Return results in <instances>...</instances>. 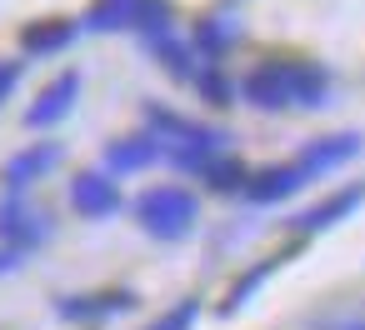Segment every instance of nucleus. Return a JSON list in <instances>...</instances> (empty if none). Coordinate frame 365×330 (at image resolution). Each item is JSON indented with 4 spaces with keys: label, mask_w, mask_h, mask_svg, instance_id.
<instances>
[{
    "label": "nucleus",
    "mask_w": 365,
    "mask_h": 330,
    "mask_svg": "<svg viewBox=\"0 0 365 330\" xmlns=\"http://www.w3.org/2000/svg\"><path fill=\"white\" fill-rule=\"evenodd\" d=\"M120 310H135V295H130V290H110V295H71V300H56V315H61V320H101V315H120Z\"/></svg>",
    "instance_id": "obj_11"
},
{
    "label": "nucleus",
    "mask_w": 365,
    "mask_h": 330,
    "mask_svg": "<svg viewBox=\"0 0 365 330\" xmlns=\"http://www.w3.org/2000/svg\"><path fill=\"white\" fill-rule=\"evenodd\" d=\"M160 155H165V145H160L155 130H150V135H120V140L106 145V165H110V175H135V170L155 165Z\"/></svg>",
    "instance_id": "obj_8"
},
{
    "label": "nucleus",
    "mask_w": 365,
    "mask_h": 330,
    "mask_svg": "<svg viewBox=\"0 0 365 330\" xmlns=\"http://www.w3.org/2000/svg\"><path fill=\"white\" fill-rule=\"evenodd\" d=\"M265 275H270V260H265V265H255V270H250V275H245V280H240V285L230 290V300L220 305V315H235V310H240V305L250 300V290H255V285H260Z\"/></svg>",
    "instance_id": "obj_20"
},
{
    "label": "nucleus",
    "mask_w": 365,
    "mask_h": 330,
    "mask_svg": "<svg viewBox=\"0 0 365 330\" xmlns=\"http://www.w3.org/2000/svg\"><path fill=\"white\" fill-rule=\"evenodd\" d=\"M360 200H365V190H360V185L335 190L330 200H320V205H310L305 215H295V230H330L335 220H345L350 210H360Z\"/></svg>",
    "instance_id": "obj_13"
},
{
    "label": "nucleus",
    "mask_w": 365,
    "mask_h": 330,
    "mask_svg": "<svg viewBox=\"0 0 365 330\" xmlns=\"http://www.w3.org/2000/svg\"><path fill=\"white\" fill-rule=\"evenodd\" d=\"M56 160H61V145H56V140H41V145H31V150H16L0 175H6L11 190H26L31 180H41L46 170H56Z\"/></svg>",
    "instance_id": "obj_10"
},
{
    "label": "nucleus",
    "mask_w": 365,
    "mask_h": 330,
    "mask_svg": "<svg viewBox=\"0 0 365 330\" xmlns=\"http://www.w3.org/2000/svg\"><path fill=\"white\" fill-rule=\"evenodd\" d=\"M195 86H200V96H205V105H230V100H235V86H230L220 71H195Z\"/></svg>",
    "instance_id": "obj_19"
},
{
    "label": "nucleus",
    "mask_w": 365,
    "mask_h": 330,
    "mask_svg": "<svg viewBox=\"0 0 365 330\" xmlns=\"http://www.w3.org/2000/svg\"><path fill=\"white\" fill-rule=\"evenodd\" d=\"M135 220H140V230L155 235V240H180V235L195 230L200 200H195L190 190H180V185H155V190H145V195L135 200Z\"/></svg>",
    "instance_id": "obj_3"
},
{
    "label": "nucleus",
    "mask_w": 365,
    "mask_h": 330,
    "mask_svg": "<svg viewBox=\"0 0 365 330\" xmlns=\"http://www.w3.org/2000/svg\"><path fill=\"white\" fill-rule=\"evenodd\" d=\"M76 91H81V76H76V71L56 76V81L31 100V110H26V130H51L56 120H66L71 105H76Z\"/></svg>",
    "instance_id": "obj_7"
},
{
    "label": "nucleus",
    "mask_w": 365,
    "mask_h": 330,
    "mask_svg": "<svg viewBox=\"0 0 365 330\" xmlns=\"http://www.w3.org/2000/svg\"><path fill=\"white\" fill-rule=\"evenodd\" d=\"M240 91L255 110H320V105H330V76L310 61H265L245 76Z\"/></svg>",
    "instance_id": "obj_1"
},
{
    "label": "nucleus",
    "mask_w": 365,
    "mask_h": 330,
    "mask_svg": "<svg viewBox=\"0 0 365 330\" xmlns=\"http://www.w3.org/2000/svg\"><path fill=\"white\" fill-rule=\"evenodd\" d=\"M71 205H76V215H86V220H110V215L120 210V190H115L110 175L81 170V175L71 180Z\"/></svg>",
    "instance_id": "obj_6"
},
{
    "label": "nucleus",
    "mask_w": 365,
    "mask_h": 330,
    "mask_svg": "<svg viewBox=\"0 0 365 330\" xmlns=\"http://www.w3.org/2000/svg\"><path fill=\"white\" fill-rule=\"evenodd\" d=\"M200 175H205L210 190H245V185H250V170H245L240 160H220V155H215Z\"/></svg>",
    "instance_id": "obj_18"
},
{
    "label": "nucleus",
    "mask_w": 365,
    "mask_h": 330,
    "mask_svg": "<svg viewBox=\"0 0 365 330\" xmlns=\"http://www.w3.org/2000/svg\"><path fill=\"white\" fill-rule=\"evenodd\" d=\"M76 21H66V16H56V21H41V26H26L21 31V46H26V56H61L71 41H76Z\"/></svg>",
    "instance_id": "obj_12"
},
{
    "label": "nucleus",
    "mask_w": 365,
    "mask_h": 330,
    "mask_svg": "<svg viewBox=\"0 0 365 330\" xmlns=\"http://www.w3.org/2000/svg\"><path fill=\"white\" fill-rule=\"evenodd\" d=\"M145 120H150V130L160 135L165 160H170L175 170H195V175H200V170L215 160V150L225 145V135H220V130L195 125V120H185V115H170V110H160V105H150V110H145Z\"/></svg>",
    "instance_id": "obj_2"
},
{
    "label": "nucleus",
    "mask_w": 365,
    "mask_h": 330,
    "mask_svg": "<svg viewBox=\"0 0 365 330\" xmlns=\"http://www.w3.org/2000/svg\"><path fill=\"white\" fill-rule=\"evenodd\" d=\"M150 51H155V61L175 76V81H195V61H190V46L185 41H175V31L170 36H160V41H150Z\"/></svg>",
    "instance_id": "obj_16"
},
{
    "label": "nucleus",
    "mask_w": 365,
    "mask_h": 330,
    "mask_svg": "<svg viewBox=\"0 0 365 330\" xmlns=\"http://www.w3.org/2000/svg\"><path fill=\"white\" fill-rule=\"evenodd\" d=\"M195 315H200V305H195V300H180V305H175V310H165L150 330H190V325H195Z\"/></svg>",
    "instance_id": "obj_21"
},
{
    "label": "nucleus",
    "mask_w": 365,
    "mask_h": 330,
    "mask_svg": "<svg viewBox=\"0 0 365 330\" xmlns=\"http://www.w3.org/2000/svg\"><path fill=\"white\" fill-rule=\"evenodd\" d=\"M305 180H310V170H305L300 160H290V165H275V170H260V175H250L245 195H250L255 205H275V200H290V195H295Z\"/></svg>",
    "instance_id": "obj_9"
},
{
    "label": "nucleus",
    "mask_w": 365,
    "mask_h": 330,
    "mask_svg": "<svg viewBox=\"0 0 365 330\" xmlns=\"http://www.w3.org/2000/svg\"><path fill=\"white\" fill-rule=\"evenodd\" d=\"M135 31L145 36V46H150V41H160V36H170V31H175L170 6H165V0H140V11H135Z\"/></svg>",
    "instance_id": "obj_17"
},
{
    "label": "nucleus",
    "mask_w": 365,
    "mask_h": 330,
    "mask_svg": "<svg viewBox=\"0 0 365 330\" xmlns=\"http://www.w3.org/2000/svg\"><path fill=\"white\" fill-rule=\"evenodd\" d=\"M350 330H365V325H350Z\"/></svg>",
    "instance_id": "obj_23"
},
{
    "label": "nucleus",
    "mask_w": 365,
    "mask_h": 330,
    "mask_svg": "<svg viewBox=\"0 0 365 330\" xmlns=\"http://www.w3.org/2000/svg\"><path fill=\"white\" fill-rule=\"evenodd\" d=\"M365 150V135H355V130H335V135H320V140H310L295 160L310 170V180L315 175H330V170H340V165H350L355 155Z\"/></svg>",
    "instance_id": "obj_5"
},
{
    "label": "nucleus",
    "mask_w": 365,
    "mask_h": 330,
    "mask_svg": "<svg viewBox=\"0 0 365 330\" xmlns=\"http://www.w3.org/2000/svg\"><path fill=\"white\" fill-rule=\"evenodd\" d=\"M21 86V66L16 61H0V105H6V96Z\"/></svg>",
    "instance_id": "obj_22"
},
{
    "label": "nucleus",
    "mask_w": 365,
    "mask_h": 330,
    "mask_svg": "<svg viewBox=\"0 0 365 330\" xmlns=\"http://www.w3.org/2000/svg\"><path fill=\"white\" fill-rule=\"evenodd\" d=\"M46 235H51V220H46L31 200H16V195L0 200V240H6V245H16V250H36Z\"/></svg>",
    "instance_id": "obj_4"
},
{
    "label": "nucleus",
    "mask_w": 365,
    "mask_h": 330,
    "mask_svg": "<svg viewBox=\"0 0 365 330\" xmlns=\"http://www.w3.org/2000/svg\"><path fill=\"white\" fill-rule=\"evenodd\" d=\"M230 41H235V21H230V16H215V21H200V26H195V51H200L205 61H220V56L230 51Z\"/></svg>",
    "instance_id": "obj_15"
},
{
    "label": "nucleus",
    "mask_w": 365,
    "mask_h": 330,
    "mask_svg": "<svg viewBox=\"0 0 365 330\" xmlns=\"http://www.w3.org/2000/svg\"><path fill=\"white\" fill-rule=\"evenodd\" d=\"M135 11L140 0H96L86 16V31H135Z\"/></svg>",
    "instance_id": "obj_14"
}]
</instances>
